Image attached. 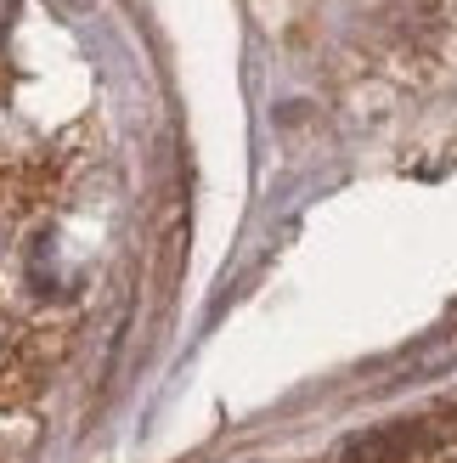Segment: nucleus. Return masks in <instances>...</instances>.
Segmentation results:
<instances>
[{
    "mask_svg": "<svg viewBox=\"0 0 457 463\" xmlns=\"http://www.w3.org/2000/svg\"><path fill=\"white\" fill-rule=\"evenodd\" d=\"M429 447V430L424 424H396V430H373L345 452V463H406Z\"/></svg>",
    "mask_w": 457,
    "mask_h": 463,
    "instance_id": "nucleus-1",
    "label": "nucleus"
}]
</instances>
